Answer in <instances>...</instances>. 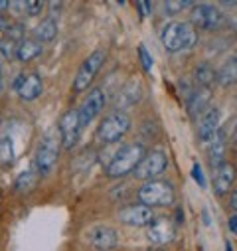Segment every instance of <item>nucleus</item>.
Masks as SVG:
<instances>
[{
    "mask_svg": "<svg viewBox=\"0 0 237 251\" xmlns=\"http://www.w3.org/2000/svg\"><path fill=\"white\" fill-rule=\"evenodd\" d=\"M160 42L168 51L176 53L182 50H190L198 42V34L196 28L188 22H168L162 26Z\"/></svg>",
    "mask_w": 237,
    "mask_h": 251,
    "instance_id": "1",
    "label": "nucleus"
},
{
    "mask_svg": "<svg viewBox=\"0 0 237 251\" xmlns=\"http://www.w3.org/2000/svg\"><path fill=\"white\" fill-rule=\"evenodd\" d=\"M144 147L142 145H129V147H125V149H121L117 154H115V158L107 164V168H105V174L109 176V178H123V176H127V174H131L133 170H137V166L141 164V160L144 158Z\"/></svg>",
    "mask_w": 237,
    "mask_h": 251,
    "instance_id": "2",
    "label": "nucleus"
},
{
    "mask_svg": "<svg viewBox=\"0 0 237 251\" xmlns=\"http://www.w3.org/2000/svg\"><path fill=\"white\" fill-rule=\"evenodd\" d=\"M131 129V117L125 111H113L111 115H107L103 119V123L99 125V131H97V139L103 145H113L117 141H121L127 131Z\"/></svg>",
    "mask_w": 237,
    "mask_h": 251,
    "instance_id": "3",
    "label": "nucleus"
},
{
    "mask_svg": "<svg viewBox=\"0 0 237 251\" xmlns=\"http://www.w3.org/2000/svg\"><path fill=\"white\" fill-rule=\"evenodd\" d=\"M174 198H176V192H174L172 184L162 182V180H148L139 190V200L148 208L170 206L174 202Z\"/></svg>",
    "mask_w": 237,
    "mask_h": 251,
    "instance_id": "4",
    "label": "nucleus"
},
{
    "mask_svg": "<svg viewBox=\"0 0 237 251\" xmlns=\"http://www.w3.org/2000/svg\"><path fill=\"white\" fill-rule=\"evenodd\" d=\"M59 141H62V135L57 137L53 131H49L42 139V143L36 151V168H38L40 174L46 176L55 168L57 156H59Z\"/></svg>",
    "mask_w": 237,
    "mask_h": 251,
    "instance_id": "5",
    "label": "nucleus"
},
{
    "mask_svg": "<svg viewBox=\"0 0 237 251\" xmlns=\"http://www.w3.org/2000/svg\"><path fill=\"white\" fill-rule=\"evenodd\" d=\"M190 24L198 30H204V32H213V30H219L223 24H225V16L223 12L213 6V4H196L192 8V14H190Z\"/></svg>",
    "mask_w": 237,
    "mask_h": 251,
    "instance_id": "6",
    "label": "nucleus"
},
{
    "mask_svg": "<svg viewBox=\"0 0 237 251\" xmlns=\"http://www.w3.org/2000/svg\"><path fill=\"white\" fill-rule=\"evenodd\" d=\"M105 57H107V53H105L103 50H95V51H93V53L83 61L81 68L77 70L75 81H73V91H75V93L85 91V89L93 83V79H95L97 72H99V70H101V66H103Z\"/></svg>",
    "mask_w": 237,
    "mask_h": 251,
    "instance_id": "7",
    "label": "nucleus"
},
{
    "mask_svg": "<svg viewBox=\"0 0 237 251\" xmlns=\"http://www.w3.org/2000/svg\"><path fill=\"white\" fill-rule=\"evenodd\" d=\"M168 168V156L162 151H150L144 154L141 164L135 170V176L141 180H154Z\"/></svg>",
    "mask_w": 237,
    "mask_h": 251,
    "instance_id": "8",
    "label": "nucleus"
},
{
    "mask_svg": "<svg viewBox=\"0 0 237 251\" xmlns=\"http://www.w3.org/2000/svg\"><path fill=\"white\" fill-rule=\"evenodd\" d=\"M59 135H62V143L66 149H73L77 145L79 133H81V121H79V111L77 109H70L68 113H64V117L59 119Z\"/></svg>",
    "mask_w": 237,
    "mask_h": 251,
    "instance_id": "9",
    "label": "nucleus"
},
{
    "mask_svg": "<svg viewBox=\"0 0 237 251\" xmlns=\"http://www.w3.org/2000/svg\"><path fill=\"white\" fill-rule=\"evenodd\" d=\"M118 220L127 226L141 227V226H150L154 222V216H152V208L144 204H131L125 206L123 210H118Z\"/></svg>",
    "mask_w": 237,
    "mask_h": 251,
    "instance_id": "10",
    "label": "nucleus"
},
{
    "mask_svg": "<svg viewBox=\"0 0 237 251\" xmlns=\"http://www.w3.org/2000/svg\"><path fill=\"white\" fill-rule=\"evenodd\" d=\"M42 89H44V83H42L40 75H36V74H20L14 79V91L24 101L38 99L42 95Z\"/></svg>",
    "mask_w": 237,
    "mask_h": 251,
    "instance_id": "11",
    "label": "nucleus"
},
{
    "mask_svg": "<svg viewBox=\"0 0 237 251\" xmlns=\"http://www.w3.org/2000/svg\"><path fill=\"white\" fill-rule=\"evenodd\" d=\"M219 121L221 113L217 107H210L198 121V137L202 143H212L213 137L219 133Z\"/></svg>",
    "mask_w": 237,
    "mask_h": 251,
    "instance_id": "12",
    "label": "nucleus"
},
{
    "mask_svg": "<svg viewBox=\"0 0 237 251\" xmlns=\"http://www.w3.org/2000/svg\"><path fill=\"white\" fill-rule=\"evenodd\" d=\"M103 107H105V93H103V89L101 87L91 89V93L87 95V101L81 105V109H77L79 111L81 127H87V125L103 111Z\"/></svg>",
    "mask_w": 237,
    "mask_h": 251,
    "instance_id": "13",
    "label": "nucleus"
},
{
    "mask_svg": "<svg viewBox=\"0 0 237 251\" xmlns=\"http://www.w3.org/2000/svg\"><path fill=\"white\" fill-rule=\"evenodd\" d=\"M174 233H176L174 224L168 218H158V220H154L150 224L146 237L154 245H166V243H170L174 239Z\"/></svg>",
    "mask_w": 237,
    "mask_h": 251,
    "instance_id": "14",
    "label": "nucleus"
},
{
    "mask_svg": "<svg viewBox=\"0 0 237 251\" xmlns=\"http://www.w3.org/2000/svg\"><path fill=\"white\" fill-rule=\"evenodd\" d=\"M235 178H237V170L231 162H225L221 164L217 170H215V178H213V190L217 196H225L233 190V184H235Z\"/></svg>",
    "mask_w": 237,
    "mask_h": 251,
    "instance_id": "15",
    "label": "nucleus"
},
{
    "mask_svg": "<svg viewBox=\"0 0 237 251\" xmlns=\"http://www.w3.org/2000/svg\"><path fill=\"white\" fill-rule=\"evenodd\" d=\"M89 243H91L93 249H97V251H111V249L117 247L118 235H117V231H115L113 227H109V226H99V227H95V229L91 231Z\"/></svg>",
    "mask_w": 237,
    "mask_h": 251,
    "instance_id": "16",
    "label": "nucleus"
},
{
    "mask_svg": "<svg viewBox=\"0 0 237 251\" xmlns=\"http://www.w3.org/2000/svg\"><path fill=\"white\" fill-rule=\"evenodd\" d=\"M210 101H212V93L208 87H202V89H194L192 95H188V103H186V109H188V115L192 119H198V115H204L210 107Z\"/></svg>",
    "mask_w": 237,
    "mask_h": 251,
    "instance_id": "17",
    "label": "nucleus"
},
{
    "mask_svg": "<svg viewBox=\"0 0 237 251\" xmlns=\"http://www.w3.org/2000/svg\"><path fill=\"white\" fill-rule=\"evenodd\" d=\"M141 97H142V83H141V79H131L121 91H118V97H117L118 111L125 109V107H131L135 103H139Z\"/></svg>",
    "mask_w": 237,
    "mask_h": 251,
    "instance_id": "18",
    "label": "nucleus"
},
{
    "mask_svg": "<svg viewBox=\"0 0 237 251\" xmlns=\"http://www.w3.org/2000/svg\"><path fill=\"white\" fill-rule=\"evenodd\" d=\"M210 164L212 168H219L221 164H225V133L219 131L213 141H212V149H210Z\"/></svg>",
    "mask_w": 237,
    "mask_h": 251,
    "instance_id": "19",
    "label": "nucleus"
},
{
    "mask_svg": "<svg viewBox=\"0 0 237 251\" xmlns=\"http://www.w3.org/2000/svg\"><path fill=\"white\" fill-rule=\"evenodd\" d=\"M217 83L221 87H229L237 83V55H231L217 72Z\"/></svg>",
    "mask_w": 237,
    "mask_h": 251,
    "instance_id": "20",
    "label": "nucleus"
},
{
    "mask_svg": "<svg viewBox=\"0 0 237 251\" xmlns=\"http://www.w3.org/2000/svg\"><path fill=\"white\" fill-rule=\"evenodd\" d=\"M194 79L198 85L202 87H210L213 81H217V72L213 70V66L210 61H202V64L194 70Z\"/></svg>",
    "mask_w": 237,
    "mask_h": 251,
    "instance_id": "21",
    "label": "nucleus"
},
{
    "mask_svg": "<svg viewBox=\"0 0 237 251\" xmlns=\"http://www.w3.org/2000/svg\"><path fill=\"white\" fill-rule=\"evenodd\" d=\"M42 53V44L34 42V40H24L20 46H18V51H16V59L18 61H32L34 57H38Z\"/></svg>",
    "mask_w": 237,
    "mask_h": 251,
    "instance_id": "22",
    "label": "nucleus"
},
{
    "mask_svg": "<svg viewBox=\"0 0 237 251\" xmlns=\"http://www.w3.org/2000/svg\"><path fill=\"white\" fill-rule=\"evenodd\" d=\"M57 36V24L53 18H46L36 26V38L40 42H51Z\"/></svg>",
    "mask_w": 237,
    "mask_h": 251,
    "instance_id": "23",
    "label": "nucleus"
},
{
    "mask_svg": "<svg viewBox=\"0 0 237 251\" xmlns=\"http://www.w3.org/2000/svg\"><path fill=\"white\" fill-rule=\"evenodd\" d=\"M38 176H40V172L38 170H26L24 174H20L18 178H16V190L18 192H30V190H34V186L38 184Z\"/></svg>",
    "mask_w": 237,
    "mask_h": 251,
    "instance_id": "24",
    "label": "nucleus"
},
{
    "mask_svg": "<svg viewBox=\"0 0 237 251\" xmlns=\"http://www.w3.org/2000/svg\"><path fill=\"white\" fill-rule=\"evenodd\" d=\"M0 160L12 162L14 160V147L10 137H0Z\"/></svg>",
    "mask_w": 237,
    "mask_h": 251,
    "instance_id": "25",
    "label": "nucleus"
},
{
    "mask_svg": "<svg viewBox=\"0 0 237 251\" xmlns=\"http://www.w3.org/2000/svg\"><path fill=\"white\" fill-rule=\"evenodd\" d=\"M196 4L194 2H188V0H184V2H178V0H168V2H164V12L166 14H178L182 12L186 8H194Z\"/></svg>",
    "mask_w": 237,
    "mask_h": 251,
    "instance_id": "26",
    "label": "nucleus"
},
{
    "mask_svg": "<svg viewBox=\"0 0 237 251\" xmlns=\"http://www.w3.org/2000/svg\"><path fill=\"white\" fill-rule=\"evenodd\" d=\"M24 34H26V28L22 26V24H14V26H8L6 28V36H8V40H12V42H24Z\"/></svg>",
    "mask_w": 237,
    "mask_h": 251,
    "instance_id": "27",
    "label": "nucleus"
},
{
    "mask_svg": "<svg viewBox=\"0 0 237 251\" xmlns=\"http://www.w3.org/2000/svg\"><path fill=\"white\" fill-rule=\"evenodd\" d=\"M18 46H20V44H16V42H12V40H0V53L10 59V57L16 55Z\"/></svg>",
    "mask_w": 237,
    "mask_h": 251,
    "instance_id": "28",
    "label": "nucleus"
},
{
    "mask_svg": "<svg viewBox=\"0 0 237 251\" xmlns=\"http://www.w3.org/2000/svg\"><path fill=\"white\" fill-rule=\"evenodd\" d=\"M139 53H141V59H142V68H144V72H150V70H152V57H150V53L146 51L144 46L139 48Z\"/></svg>",
    "mask_w": 237,
    "mask_h": 251,
    "instance_id": "29",
    "label": "nucleus"
},
{
    "mask_svg": "<svg viewBox=\"0 0 237 251\" xmlns=\"http://www.w3.org/2000/svg\"><path fill=\"white\" fill-rule=\"evenodd\" d=\"M24 8H26V12H28L30 16H36V14L42 12L44 2H24Z\"/></svg>",
    "mask_w": 237,
    "mask_h": 251,
    "instance_id": "30",
    "label": "nucleus"
},
{
    "mask_svg": "<svg viewBox=\"0 0 237 251\" xmlns=\"http://www.w3.org/2000/svg\"><path fill=\"white\" fill-rule=\"evenodd\" d=\"M192 176H194V180H196L200 186H206V178H204V174H202L200 164H194V168H192Z\"/></svg>",
    "mask_w": 237,
    "mask_h": 251,
    "instance_id": "31",
    "label": "nucleus"
},
{
    "mask_svg": "<svg viewBox=\"0 0 237 251\" xmlns=\"http://www.w3.org/2000/svg\"><path fill=\"white\" fill-rule=\"evenodd\" d=\"M137 8L141 10V16H148V14H152V4L150 2H137Z\"/></svg>",
    "mask_w": 237,
    "mask_h": 251,
    "instance_id": "32",
    "label": "nucleus"
},
{
    "mask_svg": "<svg viewBox=\"0 0 237 251\" xmlns=\"http://www.w3.org/2000/svg\"><path fill=\"white\" fill-rule=\"evenodd\" d=\"M227 226H229V231H231V233H235V235H237V214H235V216H231V218H229V222H227Z\"/></svg>",
    "mask_w": 237,
    "mask_h": 251,
    "instance_id": "33",
    "label": "nucleus"
},
{
    "mask_svg": "<svg viewBox=\"0 0 237 251\" xmlns=\"http://www.w3.org/2000/svg\"><path fill=\"white\" fill-rule=\"evenodd\" d=\"M227 26L231 28V32H235V34H237V14H235V16H231V18L227 20Z\"/></svg>",
    "mask_w": 237,
    "mask_h": 251,
    "instance_id": "34",
    "label": "nucleus"
},
{
    "mask_svg": "<svg viewBox=\"0 0 237 251\" xmlns=\"http://www.w3.org/2000/svg\"><path fill=\"white\" fill-rule=\"evenodd\" d=\"M229 206H231V208L237 212V188H235V190L231 192V200H229Z\"/></svg>",
    "mask_w": 237,
    "mask_h": 251,
    "instance_id": "35",
    "label": "nucleus"
},
{
    "mask_svg": "<svg viewBox=\"0 0 237 251\" xmlns=\"http://www.w3.org/2000/svg\"><path fill=\"white\" fill-rule=\"evenodd\" d=\"M8 26H6V20H4V16L0 14V30H6Z\"/></svg>",
    "mask_w": 237,
    "mask_h": 251,
    "instance_id": "36",
    "label": "nucleus"
},
{
    "mask_svg": "<svg viewBox=\"0 0 237 251\" xmlns=\"http://www.w3.org/2000/svg\"><path fill=\"white\" fill-rule=\"evenodd\" d=\"M4 89V75H2V70H0V91Z\"/></svg>",
    "mask_w": 237,
    "mask_h": 251,
    "instance_id": "37",
    "label": "nucleus"
},
{
    "mask_svg": "<svg viewBox=\"0 0 237 251\" xmlns=\"http://www.w3.org/2000/svg\"><path fill=\"white\" fill-rule=\"evenodd\" d=\"M221 6H229V8H235L237 2H221Z\"/></svg>",
    "mask_w": 237,
    "mask_h": 251,
    "instance_id": "38",
    "label": "nucleus"
},
{
    "mask_svg": "<svg viewBox=\"0 0 237 251\" xmlns=\"http://www.w3.org/2000/svg\"><path fill=\"white\" fill-rule=\"evenodd\" d=\"M235 152H237V147H235Z\"/></svg>",
    "mask_w": 237,
    "mask_h": 251,
    "instance_id": "39",
    "label": "nucleus"
}]
</instances>
